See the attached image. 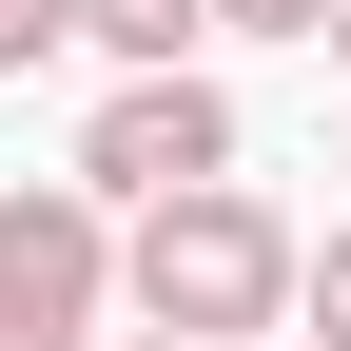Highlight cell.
<instances>
[{
  "mask_svg": "<svg viewBox=\"0 0 351 351\" xmlns=\"http://www.w3.org/2000/svg\"><path fill=\"white\" fill-rule=\"evenodd\" d=\"M117 313H137V332H195V351L293 332V313H313V234H293L254 176H195V195L117 215Z\"/></svg>",
  "mask_w": 351,
  "mask_h": 351,
  "instance_id": "obj_1",
  "label": "cell"
},
{
  "mask_svg": "<svg viewBox=\"0 0 351 351\" xmlns=\"http://www.w3.org/2000/svg\"><path fill=\"white\" fill-rule=\"evenodd\" d=\"M313 332L351 351V215H332V234H313Z\"/></svg>",
  "mask_w": 351,
  "mask_h": 351,
  "instance_id": "obj_7",
  "label": "cell"
},
{
  "mask_svg": "<svg viewBox=\"0 0 351 351\" xmlns=\"http://www.w3.org/2000/svg\"><path fill=\"white\" fill-rule=\"evenodd\" d=\"M98 351H195V332H98Z\"/></svg>",
  "mask_w": 351,
  "mask_h": 351,
  "instance_id": "obj_9",
  "label": "cell"
},
{
  "mask_svg": "<svg viewBox=\"0 0 351 351\" xmlns=\"http://www.w3.org/2000/svg\"><path fill=\"white\" fill-rule=\"evenodd\" d=\"M0 313H39V332H98L117 313V195L98 176H20V195H0Z\"/></svg>",
  "mask_w": 351,
  "mask_h": 351,
  "instance_id": "obj_3",
  "label": "cell"
},
{
  "mask_svg": "<svg viewBox=\"0 0 351 351\" xmlns=\"http://www.w3.org/2000/svg\"><path fill=\"white\" fill-rule=\"evenodd\" d=\"M39 59H78V0H0V78H39Z\"/></svg>",
  "mask_w": 351,
  "mask_h": 351,
  "instance_id": "obj_5",
  "label": "cell"
},
{
  "mask_svg": "<svg viewBox=\"0 0 351 351\" xmlns=\"http://www.w3.org/2000/svg\"><path fill=\"white\" fill-rule=\"evenodd\" d=\"M274 351H332V332H274Z\"/></svg>",
  "mask_w": 351,
  "mask_h": 351,
  "instance_id": "obj_11",
  "label": "cell"
},
{
  "mask_svg": "<svg viewBox=\"0 0 351 351\" xmlns=\"http://www.w3.org/2000/svg\"><path fill=\"white\" fill-rule=\"evenodd\" d=\"M0 351H98V332H39V313H0Z\"/></svg>",
  "mask_w": 351,
  "mask_h": 351,
  "instance_id": "obj_8",
  "label": "cell"
},
{
  "mask_svg": "<svg viewBox=\"0 0 351 351\" xmlns=\"http://www.w3.org/2000/svg\"><path fill=\"white\" fill-rule=\"evenodd\" d=\"M78 39L137 78V59H195V39H215V0H78Z\"/></svg>",
  "mask_w": 351,
  "mask_h": 351,
  "instance_id": "obj_4",
  "label": "cell"
},
{
  "mask_svg": "<svg viewBox=\"0 0 351 351\" xmlns=\"http://www.w3.org/2000/svg\"><path fill=\"white\" fill-rule=\"evenodd\" d=\"M78 176H98L117 215H156V195H195V176H234V98H215L195 59H137L98 117H78Z\"/></svg>",
  "mask_w": 351,
  "mask_h": 351,
  "instance_id": "obj_2",
  "label": "cell"
},
{
  "mask_svg": "<svg viewBox=\"0 0 351 351\" xmlns=\"http://www.w3.org/2000/svg\"><path fill=\"white\" fill-rule=\"evenodd\" d=\"M215 39H332V0H215Z\"/></svg>",
  "mask_w": 351,
  "mask_h": 351,
  "instance_id": "obj_6",
  "label": "cell"
},
{
  "mask_svg": "<svg viewBox=\"0 0 351 351\" xmlns=\"http://www.w3.org/2000/svg\"><path fill=\"white\" fill-rule=\"evenodd\" d=\"M332 78H351V0H332Z\"/></svg>",
  "mask_w": 351,
  "mask_h": 351,
  "instance_id": "obj_10",
  "label": "cell"
}]
</instances>
